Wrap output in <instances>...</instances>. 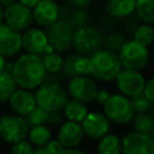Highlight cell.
Segmentation results:
<instances>
[{"label":"cell","instance_id":"cell-1","mask_svg":"<svg viewBox=\"0 0 154 154\" xmlns=\"http://www.w3.org/2000/svg\"><path fill=\"white\" fill-rule=\"evenodd\" d=\"M46 73L40 55L24 53L13 61L12 76L17 87L22 89H37L43 83Z\"/></svg>","mask_w":154,"mask_h":154},{"label":"cell","instance_id":"cell-2","mask_svg":"<svg viewBox=\"0 0 154 154\" xmlns=\"http://www.w3.org/2000/svg\"><path fill=\"white\" fill-rule=\"evenodd\" d=\"M91 76L102 82H112L123 69L118 54L107 48H100L90 57Z\"/></svg>","mask_w":154,"mask_h":154},{"label":"cell","instance_id":"cell-3","mask_svg":"<svg viewBox=\"0 0 154 154\" xmlns=\"http://www.w3.org/2000/svg\"><path fill=\"white\" fill-rule=\"evenodd\" d=\"M36 106L46 112H60L69 100L67 90L59 83H42L35 91Z\"/></svg>","mask_w":154,"mask_h":154},{"label":"cell","instance_id":"cell-4","mask_svg":"<svg viewBox=\"0 0 154 154\" xmlns=\"http://www.w3.org/2000/svg\"><path fill=\"white\" fill-rule=\"evenodd\" d=\"M103 34L94 25H85L73 30L72 47L76 53L82 55H91L103 45Z\"/></svg>","mask_w":154,"mask_h":154},{"label":"cell","instance_id":"cell-5","mask_svg":"<svg viewBox=\"0 0 154 154\" xmlns=\"http://www.w3.org/2000/svg\"><path fill=\"white\" fill-rule=\"evenodd\" d=\"M117 54H118L122 67L128 70L141 71L147 66L149 61L148 47L134 40L125 41Z\"/></svg>","mask_w":154,"mask_h":154},{"label":"cell","instance_id":"cell-6","mask_svg":"<svg viewBox=\"0 0 154 154\" xmlns=\"http://www.w3.org/2000/svg\"><path fill=\"white\" fill-rule=\"evenodd\" d=\"M102 107V113L106 116L109 123L117 125L129 124L135 116L130 97L123 94H112Z\"/></svg>","mask_w":154,"mask_h":154},{"label":"cell","instance_id":"cell-7","mask_svg":"<svg viewBox=\"0 0 154 154\" xmlns=\"http://www.w3.org/2000/svg\"><path fill=\"white\" fill-rule=\"evenodd\" d=\"M29 131V125L24 117L6 113L0 116V138L7 143H16L25 140Z\"/></svg>","mask_w":154,"mask_h":154},{"label":"cell","instance_id":"cell-8","mask_svg":"<svg viewBox=\"0 0 154 154\" xmlns=\"http://www.w3.org/2000/svg\"><path fill=\"white\" fill-rule=\"evenodd\" d=\"M73 30L75 29L72 28L67 18H59L46 30L48 43L52 45L58 53L67 51L72 46Z\"/></svg>","mask_w":154,"mask_h":154},{"label":"cell","instance_id":"cell-9","mask_svg":"<svg viewBox=\"0 0 154 154\" xmlns=\"http://www.w3.org/2000/svg\"><path fill=\"white\" fill-rule=\"evenodd\" d=\"M114 81L117 89L120 91V94L128 97H134L142 94L146 85L144 76L136 70L122 69Z\"/></svg>","mask_w":154,"mask_h":154},{"label":"cell","instance_id":"cell-10","mask_svg":"<svg viewBox=\"0 0 154 154\" xmlns=\"http://www.w3.org/2000/svg\"><path fill=\"white\" fill-rule=\"evenodd\" d=\"M99 88L93 78L89 76H76L70 78L67 83V94L83 103L95 101V96Z\"/></svg>","mask_w":154,"mask_h":154},{"label":"cell","instance_id":"cell-11","mask_svg":"<svg viewBox=\"0 0 154 154\" xmlns=\"http://www.w3.org/2000/svg\"><path fill=\"white\" fill-rule=\"evenodd\" d=\"M4 23L19 32H23L32 26V10L20 5L19 2H14L4 8Z\"/></svg>","mask_w":154,"mask_h":154},{"label":"cell","instance_id":"cell-12","mask_svg":"<svg viewBox=\"0 0 154 154\" xmlns=\"http://www.w3.org/2000/svg\"><path fill=\"white\" fill-rule=\"evenodd\" d=\"M122 154H154V141L149 134L128 132L122 138Z\"/></svg>","mask_w":154,"mask_h":154},{"label":"cell","instance_id":"cell-13","mask_svg":"<svg viewBox=\"0 0 154 154\" xmlns=\"http://www.w3.org/2000/svg\"><path fill=\"white\" fill-rule=\"evenodd\" d=\"M82 130L84 132V136L91 140H100L105 135L109 132L111 123L106 118V116L97 111L88 112L85 118L81 123Z\"/></svg>","mask_w":154,"mask_h":154},{"label":"cell","instance_id":"cell-14","mask_svg":"<svg viewBox=\"0 0 154 154\" xmlns=\"http://www.w3.org/2000/svg\"><path fill=\"white\" fill-rule=\"evenodd\" d=\"M47 45V34L40 26H30L22 32V48L25 53L42 55Z\"/></svg>","mask_w":154,"mask_h":154},{"label":"cell","instance_id":"cell-15","mask_svg":"<svg viewBox=\"0 0 154 154\" xmlns=\"http://www.w3.org/2000/svg\"><path fill=\"white\" fill-rule=\"evenodd\" d=\"M22 49V32L10 28L4 22L0 24V54L12 58Z\"/></svg>","mask_w":154,"mask_h":154},{"label":"cell","instance_id":"cell-16","mask_svg":"<svg viewBox=\"0 0 154 154\" xmlns=\"http://www.w3.org/2000/svg\"><path fill=\"white\" fill-rule=\"evenodd\" d=\"M34 22L40 28H48L60 18V7L55 0H41L32 8Z\"/></svg>","mask_w":154,"mask_h":154},{"label":"cell","instance_id":"cell-17","mask_svg":"<svg viewBox=\"0 0 154 154\" xmlns=\"http://www.w3.org/2000/svg\"><path fill=\"white\" fill-rule=\"evenodd\" d=\"M61 71L69 78L76 76H90L91 73L90 58L78 53H71L64 59Z\"/></svg>","mask_w":154,"mask_h":154},{"label":"cell","instance_id":"cell-18","mask_svg":"<svg viewBox=\"0 0 154 154\" xmlns=\"http://www.w3.org/2000/svg\"><path fill=\"white\" fill-rule=\"evenodd\" d=\"M84 138V132L82 130L81 123L64 122L57 132V140L63 144L64 148H77Z\"/></svg>","mask_w":154,"mask_h":154},{"label":"cell","instance_id":"cell-19","mask_svg":"<svg viewBox=\"0 0 154 154\" xmlns=\"http://www.w3.org/2000/svg\"><path fill=\"white\" fill-rule=\"evenodd\" d=\"M8 106L14 114L25 117L36 107L35 94L31 90L17 88V90L8 99Z\"/></svg>","mask_w":154,"mask_h":154},{"label":"cell","instance_id":"cell-20","mask_svg":"<svg viewBox=\"0 0 154 154\" xmlns=\"http://www.w3.org/2000/svg\"><path fill=\"white\" fill-rule=\"evenodd\" d=\"M103 8L112 18H126L135 13L136 0H105Z\"/></svg>","mask_w":154,"mask_h":154},{"label":"cell","instance_id":"cell-21","mask_svg":"<svg viewBox=\"0 0 154 154\" xmlns=\"http://www.w3.org/2000/svg\"><path fill=\"white\" fill-rule=\"evenodd\" d=\"M63 112H64V117L67 120L82 123V120L85 118L89 111L85 103L78 100H75V99H69L63 108Z\"/></svg>","mask_w":154,"mask_h":154},{"label":"cell","instance_id":"cell-22","mask_svg":"<svg viewBox=\"0 0 154 154\" xmlns=\"http://www.w3.org/2000/svg\"><path fill=\"white\" fill-rule=\"evenodd\" d=\"M97 154H122V140L114 134H107L99 140Z\"/></svg>","mask_w":154,"mask_h":154},{"label":"cell","instance_id":"cell-23","mask_svg":"<svg viewBox=\"0 0 154 154\" xmlns=\"http://www.w3.org/2000/svg\"><path fill=\"white\" fill-rule=\"evenodd\" d=\"M28 141L36 147H43L52 140V130L47 125L30 126L28 131Z\"/></svg>","mask_w":154,"mask_h":154},{"label":"cell","instance_id":"cell-24","mask_svg":"<svg viewBox=\"0 0 154 154\" xmlns=\"http://www.w3.org/2000/svg\"><path fill=\"white\" fill-rule=\"evenodd\" d=\"M17 84L11 72L2 70L0 72V103L7 102L11 95L17 90Z\"/></svg>","mask_w":154,"mask_h":154},{"label":"cell","instance_id":"cell-25","mask_svg":"<svg viewBox=\"0 0 154 154\" xmlns=\"http://www.w3.org/2000/svg\"><path fill=\"white\" fill-rule=\"evenodd\" d=\"M136 16L146 24H154V0H136Z\"/></svg>","mask_w":154,"mask_h":154},{"label":"cell","instance_id":"cell-26","mask_svg":"<svg viewBox=\"0 0 154 154\" xmlns=\"http://www.w3.org/2000/svg\"><path fill=\"white\" fill-rule=\"evenodd\" d=\"M132 40L143 45V46H146V47L150 46L154 42V29H153V26L150 24H146V23L138 25L135 29L134 34H132Z\"/></svg>","mask_w":154,"mask_h":154},{"label":"cell","instance_id":"cell-27","mask_svg":"<svg viewBox=\"0 0 154 154\" xmlns=\"http://www.w3.org/2000/svg\"><path fill=\"white\" fill-rule=\"evenodd\" d=\"M131 122L134 131L141 134H150L154 124V118L148 113H136Z\"/></svg>","mask_w":154,"mask_h":154},{"label":"cell","instance_id":"cell-28","mask_svg":"<svg viewBox=\"0 0 154 154\" xmlns=\"http://www.w3.org/2000/svg\"><path fill=\"white\" fill-rule=\"evenodd\" d=\"M41 60H42V64H43V67H45L46 72L57 73V72L61 71L64 59L58 52L49 53V54H42Z\"/></svg>","mask_w":154,"mask_h":154},{"label":"cell","instance_id":"cell-29","mask_svg":"<svg viewBox=\"0 0 154 154\" xmlns=\"http://www.w3.org/2000/svg\"><path fill=\"white\" fill-rule=\"evenodd\" d=\"M67 20L70 22L73 29L82 28V26L89 25L90 13L87 8H73L69 14Z\"/></svg>","mask_w":154,"mask_h":154},{"label":"cell","instance_id":"cell-30","mask_svg":"<svg viewBox=\"0 0 154 154\" xmlns=\"http://www.w3.org/2000/svg\"><path fill=\"white\" fill-rule=\"evenodd\" d=\"M24 118H25L29 128L30 126H36V125H46L47 120H48V112H46L45 109H42V108L36 106Z\"/></svg>","mask_w":154,"mask_h":154},{"label":"cell","instance_id":"cell-31","mask_svg":"<svg viewBox=\"0 0 154 154\" xmlns=\"http://www.w3.org/2000/svg\"><path fill=\"white\" fill-rule=\"evenodd\" d=\"M125 41L126 40H125L124 35L118 31H112L106 37H103V45L106 46V48L109 51H113L116 53H118V51L122 48V46L124 45Z\"/></svg>","mask_w":154,"mask_h":154},{"label":"cell","instance_id":"cell-32","mask_svg":"<svg viewBox=\"0 0 154 154\" xmlns=\"http://www.w3.org/2000/svg\"><path fill=\"white\" fill-rule=\"evenodd\" d=\"M130 101H131L135 114L136 113H147L152 107V102L144 96L143 93L140 95H136L134 97H130Z\"/></svg>","mask_w":154,"mask_h":154},{"label":"cell","instance_id":"cell-33","mask_svg":"<svg viewBox=\"0 0 154 154\" xmlns=\"http://www.w3.org/2000/svg\"><path fill=\"white\" fill-rule=\"evenodd\" d=\"M10 153L11 154H32L34 153V146L29 141L22 140V141H18L11 146Z\"/></svg>","mask_w":154,"mask_h":154},{"label":"cell","instance_id":"cell-34","mask_svg":"<svg viewBox=\"0 0 154 154\" xmlns=\"http://www.w3.org/2000/svg\"><path fill=\"white\" fill-rule=\"evenodd\" d=\"M45 149H46V152L48 153V154H60L61 153V150L64 149V147H63V144L55 138V140H51L48 143H46L45 146Z\"/></svg>","mask_w":154,"mask_h":154},{"label":"cell","instance_id":"cell-35","mask_svg":"<svg viewBox=\"0 0 154 154\" xmlns=\"http://www.w3.org/2000/svg\"><path fill=\"white\" fill-rule=\"evenodd\" d=\"M63 118H64V116L60 112H51V113H48L47 124H49L51 126H58L59 128L64 123Z\"/></svg>","mask_w":154,"mask_h":154},{"label":"cell","instance_id":"cell-36","mask_svg":"<svg viewBox=\"0 0 154 154\" xmlns=\"http://www.w3.org/2000/svg\"><path fill=\"white\" fill-rule=\"evenodd\" d=\"M144 96L152 102V105L154 103V77L150 78L149 81H146V85H144V90H143Z\"/></svg>","mask_w":154,"mask_h":154},{"label":"cell","instance_id":"cell-37","mask_svg":"<svg viewBox=\"0 0 154 154\" xmlns=\"http://www.w3.org/2000/svg\"><path fill=\"white\" fill-rule=\"evenodd\" d=\"M112 94L107 90V89H99L97 90V93H96V96H95V101L99 103V105H105L106 103V101L109 99V96H111Z\"/></svg>","mask_w":154,"mask_h":154},{"label":"cell","instance_id":"cell-38","mask_svg":"<svg viewBox=\"0 0 154 154\" xmlns=\"http://www.w3.org/2000/svg\"><path fill=\"white\" fill-rule=\"evenodd\" d=\"M73 8H87L93 0H67Z\"/></svg>","mask_w":154,"mask_h":154},{"label":"cell","instance_id":"cell-39","mask_svg":"<svg viewBox=\"0 0 154 154\" xmlns=\"http://www.w3.org/2000/svg\"><path fill=\"white\" fill-rule=\"evenodd\" d=\"M40 1L41 0H17V2H19L20 5H23V6H25V7L30 8V10H32Z\"/></svg>","mask_w":154,"mask_h":154},{"label":"cell","instance_id":"cell-40","mask_svg":"<svg viewBox=\"0 0 154 154\" xmlns=\"http://www.w3.org/2000/svg\"><path fill=\"white\" fill-rule=\"evenodd\" d=\"M60 154H87V153L78 148H64Z\"/></svg>","mask_w":154,"mask_h":154},{"label":"cell","instance_id":"cell-41","mask_svg":"<svg viewBox=\"0 0 154 154\" xmlns=\"http://www.w3.org/2000/svg\"><path fill=\"white\" fill-rule=\"evenodd\" d=\"M14 2H17V0H0V5H1L4 8L8 7L10 5H12V4H14Z\"/></svg>","mask_w":154,"mask_h":154},{"label":"cell","instance_id":"cell-42","mask_svg":"<svg viewBox=\"0 0 154 154\" xmlns=\"http://www.w3.org/2000/svg\"><path fill=\"white\" fill-rule=\"evenodd\" d=\"M32 154H48V153L46 152L45 147H37V148L34 149V153Z\"/></svg>","mask_w":154,"mask_h":154},{"label":"cell","instance_id":"cell-43","mask_svg":"<svg viewBox=\"0 0 154 154\" xmlns=\"http://www.w3.org/2000/svg\"><path fill=\"white\" fill-rule=\"evenodd\" d=\"M55 52V49L53 48V46L52 45H47V47L45 48V52H43V54H49V53H54Z\"/></svg>","mask_w":154,"mask_h":154},{"label":"cell","instance_id":"cell-44","mask_svg":"<svg viewBox=\"0 0 154 154\" xmlns=\"http://www.w3.org/2000/svg\"><path fill=\"white\" fill-rule=\"evenodd\" d=\"M5 63H6V58H4V57L0 54V72L4 70V67H5Z\"/></svg>","mask_w":154,"mask_h":154},{"label":"cell","instance_id":"cell-45","mask_svg":"<svg viewBox=\"0 0 154 154\" xmlns=\"http://www.w3.org/2000/svg\"><path fill=\"white\" fill-rule=\"evenodd\" d=\"M4 22V7L0 5V24Z\"/></svg>","mask_w":154,"mask_h":154},{"label":"cell","instance_id":"cell-46","mask_svg":"<svg viewBox=\"0 0 154 154\" xmlns=\"http://www.w3.org/2000/svg\"><path fill=\"white\" fill-rule=\"evenodd\" d=\"M150 137H152V140L154 141V124H153V128H152V131H150Z\"/></svg>","mask_w":154,"mask_h":154},{"label":"cell","instance_id":"cell-47","mask_svg":"<svg viewBox=\"0 0 154 154\" xmlns=\"http://www.w3.org/2000/svg\"><path fill=\"white\" fill-rule=\"evenodd\" d=\"M153 29H154V26H153Z\"/></svg>","mask_w":154,"mask_h":154},{"label":"cell","instance_id":"cell-48","mask_svg":"<svg viewBox=\"0 0 154 154\" xmlns=\"http://www.w3.org/2000/svg\"><path fill=\"white\" fill-rule=\"evenodd\" d=\"M55 1H57V0H55Z\"/></svg>","mask_w":154,"mask_h":154}]
</instances>
